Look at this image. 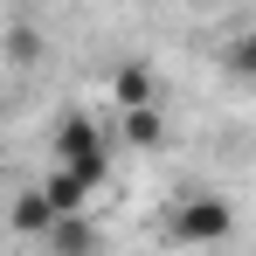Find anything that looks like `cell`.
Returning a JSON list of instances; mask_svg holds the SVG:
<instances>
[{"label":"cell","instance_id":"obj_4","mask_svg":"<svg viewBox=\"0 0 256 256\" xmlns=\"http://www.w3.org/2000/svg\"><path fill=\"white\" fill-rule=\"evenodd\" d=\"M222 62H228L236 76H256V35H242V42H228V48H222Z\"/></svg>","mask_w":256,"mask_h":256},{"label":"cell","instance_id":"obj_3","mask_svg":"<svg viewBox=\"0 0 256 256\" xmlns=\"http://www.w3.org/2000/svg\"><path fill=\"white\" fill-rule=\"evenodd\" d=\"M14 228H21V236H48V228H56V208H48L42 187H28V194L14 201Z\"/></svg>","mask_w":256,"mask_h":256},{"label":"cell","instance_id":"obj_1","mask_svg":"<svg viewBox=\"0 0 256 256\" xmlns=\"http://www.w3.org/2000/svg\"><path fill=\"white\" fill-rule=\"evenodd\" d=\"M228 222H236L228 201L194 194V201H180V208H173V236H180V242H222V236H228Z\"/></svg>","mask_w":256,"mask_h":256},{"label":"cell","instance_id":"obj_2","mask_svg":"<svg viewBox=\"0 0 256 256\" xmlns=\"http://www.w3.org/2000/svg\"><path fill=\"white\" fill-rule=\"evenodd\" d=\"M42 250H48V256H90V250H97V222H90V214L56 222V228L42 236Z\"/></svg>","mask_w":256,"mask_h":256}]
</instances>
